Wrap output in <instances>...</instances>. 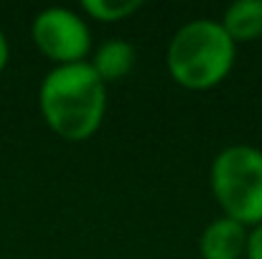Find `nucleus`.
<instances>
[{
	"mask_svg": "<svg viewBox=\"0 0 262 259\" xmlns=\"http://www.w3.org/2000/svg\"><path fill=\"white\" fill-rule=\"evenodd\" d=\"M38 107L51 132L79 143L92 137L107 109V86L89 61L54 66L38 89Z\"/></svg>",
	"mask_w": 262,
	"mask_h": 259,
	"instance_id": "nucleus-1",
	"label": "nucleus"
},
{
	"mask_svg": "<svg viewBox=\"0 0 262 259\" xmlns=\"http://www.w3.org/2000/svg\"><path fill=\"white\" fill-rule=\"evenodd\" d=\"M237 43L219 20H191L176 31L168 43V72L173 82L191 91H206L222 84L234 66Z\"/></svg>",
	"mask_w": 262,
	"mask_h": 259,
	"instance_id": "nucleus-2",
	"label": "nucleus"
},
{
	"mask_svg": "<svg viewBox=\"0 0 262 259\" xmlns=\"http://www.w3.org/2000/svg\"><path fill=\"white\" fill-rule=\"evenodd\" d=\"M211 191L224 216L242 226L262 224V150L229 145L211 163Z\"/></svg>",
	"mask_w": 262,
	"mask_h": 259,
	"instance_id": "nucleus-3",
	"label": "nucleus"
},
{
	"mask_svg": "<svg viewBox=\"0 0 262 259\" xmlns=\"http://www.w3.org/2000/svg\"><path fill=\"white\" fill-rule=\"evenodd\" d=\"M33 43L38 51L56 61V66L67 64H79L84 61L92 49V36H89L87 23L82 15H77L69 8H46L33 18L31 28Z\"/></svg>",
	"mask_w": 262,
	"mask_h": 259,
	"instance_id": "nucleus-4",
	"label": "nucleus"
},
{
	"mask_svg": "<svg viewBox=\"0 0 262 259\" xmlns=\"http://www.w3.org/2000/svg\"><path fill=\"white\" fill-rule=\"evenodd\" d=\"M247 226L229 216L214 219L201 234L199 252L204 259H239L247 252Z\"/></svg>",
	"mask_w": 262,
	"mask_h": 259,
	"instance_id": "nucleus-5",
	"label": "nucleus"
},
{
	"mask_svg": "<svg viewBox=\"0 0 262 259\" xmlns=\"http://www.w3.org/2000/svg\"><path fill=\"white\" fill-rule=\"evenodd\" d=\"M135 46L130 41L122 38H107L104 43L97 46V51L92 54L89 66L97 72V77L107 84V82H120L125 79L133 69H135Z\"/></svg>",
	"mask_w": 262,
	"mask_h": 259,
	"instance_id": "nucleus-6",
	"label": "nucleus"
},
{
	"mask_svg": "<svg viewBox=\"0 0 262 259\" xmlns=\"http://www.w3.org/2000/svg\"><path fill=\"white\" fill-rule=\"evenodd\" d=\"M222 28L234 43L255 41L262 36V0H237L227 8Z\"/></svg>",
	"mask_w": 262,
	"mask_h": 259,
	"instance_id": "nucleus-7",
	"label": "nucleus"
},
{
	"mask_svg": "<svg viewBox=\"0 0 262 259\" xmlns=\"http://www.w3.org/2000/svg\"><path fill=\"white\" fill-rule=\"evenodd\" d=\"M82 8L94 20L115 23V20H125L135 10H140V0H84Z\"/></svg>",
	"mask_w": 262,
	"mask_h": 259,
	"instance_id": "nucleus-8",
	"label": "nucleus"
},
{
	"mask_svg": "<svg viewBox=\"0 0 262 259\" xmlns=\"http://www.w3.org/2000/svg\"><path fill=\"white\" fill-rule=\"evenodd\" d=\"M247 259H262V224L247 234Z\"/></svg>",
	"mask_w": 262,
	"mask_h": 259,
	"instance_id": "nucleus-9",
	"label": "nucleus"
},
{
	"mask_svg": "<svg viewBox=\"0 0 262 259\" xmlns=\"http://www.w3.org/2000/svg\"><path fill=\"white\" fill-rule=\"evenodd\" d=\"M8 56H10V51H8V38H5V33L0 31V72L5 69V64H8Z\"/></svg>",
	"mask_w": 262,
	"mask_h": 259,
	"instance_id": "nucleus-10",
	"label": "nucleus"
}]
</instances>
